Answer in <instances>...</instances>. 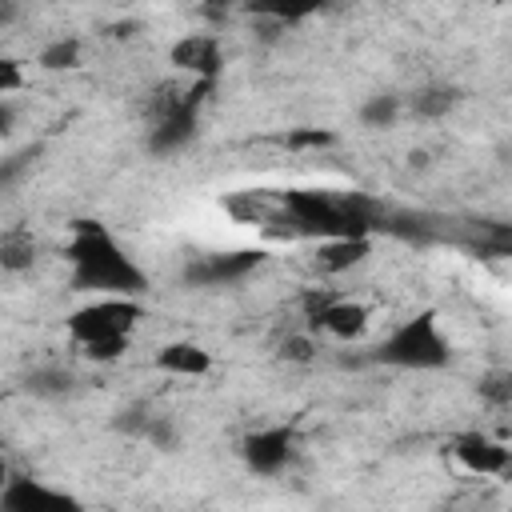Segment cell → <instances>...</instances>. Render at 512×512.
<instances>
[{
  "label": "cell",
  "instance_id": "2e32d148",
  "mask_svg": "<svg viewBox=\"0 0 512 512\" xmlns=\"http://www.w3.org/2000/svg\"><path fill=\"white\" fill-rule=\"evenodd\" d=\"M400 112H404V100L396 92H376V96H368L360 104V124H368V128H392L400 120Z\"/></svg>",
  "mask_w": 512,
  "mask_h": 512
},
{
  "label": "cell",
  "instance_id": "3957f363",
  "mask_svg": "<svg viewBox=\"0 0 512 512\" xmlns=\"http://www.w3.org/2000/svg\"><path fill=\"white\" fill-rule=\"evenodd\" d=\"M376 360L392 364V368H408V372H432V368H444L452 360V344H448L436 312H420V316L396 324L380 340Z\"/></svg>",
  "mask_w": 512,
  "mask_h": 512
},
{
  "label": "cell",
  "instance_id": "44dd1931",
  "mask_svg": "<svg viewBox=\"0 0 512 512\" xmlns=\"http://www.w3.org/2000/svg\"><path fill=\"white\" fill-rule=\"evenodd\" d=\"M12 120H16L12 104H8V100H0V136H8V132H12Z\"/></svg>",
  "mask_w": 512,
  "mask_h": 512
},
{
  "label": "cell",
  "instance_id": "8fae6325",
  "mask_svg": "<svg viewBox=\"0 0 512 512\" xmlns=\"http://www.w3.org/2000/svg\"><path fill=\"white\" fill-rule=\"evenodd\" d=\"M368 252H372V236H328V240H316L312 264L324 276H344L356 264H364Z\"/></svg>",
  "mask_w": 512,
  "mask_h": 512
},
{
  "label": "cell",
  "instance_id": "52a82bcc",
  "mask_svg": "<svg viewBox=\"0 0 512 512\" xmlns=\"http://www.w3.org/2000/svg\"><path fill=\"white\" fill-rule=\"evenodd\" d=\"M196 108H200V96L184 92L180 100H168L152 124V136H148V148L168 156V152H180L192 136H196Z\"/></svg>",
  "mask_w": 512,
  "mask_h": 512
},
{
  "label": "cell",
  "instance_id": "30bf717a",
  "mask_svg": "<svg viewBox=\"0 0 512 512\" xmlns=\"http://www.w3.org/2000/svg\"><path fill=\"white\" fill-rule=\"evenodd\" d=\"M260 260H264V252H256V248L216 252V256H204L196 268H188V280H192V284H236V280H244L248 272H256Z\"/></svg>",
  "mask_w": 512,
  "mask_h": 512
},
{
  "label": "cell",
  "instance_id": "9a60e30c",
  "mask_svg": "<svg viewBox=\"0 0 512 512\" xmlns=\"http://www.w3.org/2000/svg\"><path fill=\"white\" fill-rule=\"evenodd\" d=\"M80 52H84V44L76 40V36H56V40H48L44 48H40V68L44 72H68V68H76L80 64Z\"/></svg>",
  "mask_w": 512,
  "mask_h": 512
},
{
  "label": "cell",
  "instance_id": "6da1fadb",
  "mask_svg": "<svg viewBox=\"0 0 512 512\" xmlns=\"http://www.w3.org/2000/svg\"><path fill=\"white\" fill-rule=\"evenodd\" d=\"M64 260L72 268V288L92 296H132L148 288L144 268L120 248V240L100 220H76L64 244Z\"/></svg>",
  "mask_w": 512,
  "mask_h": 512
},
{
  "label": "cell",
  "instance_id": "ac0fdd59",
  "mask_svg": "<svg viewBox=\"0 0 512 512\" xmlns=\"http://www.w3.org/2000/svg\"><path fill=\"white\" fill-rule=\"evenodd\" d=\"M316 352H320V348H316V336H312V332H292V336L280 344V356H284V360H296V364H308Z\"/></svg>",
  "mask_w": 512,
  "mask_h": 512
},
{
  "label": "cell",
  "instance_id": "ffe728a7",
  "mask_svg": "<svg viewBox=\"0 0 512 512\" xmlns=\"http://www.w3.org/2000/svg\"><path fill=\"white\" fill-rule=\"evenodd\" d=\"M20 20V4L16 0H0V28H12Z\"/></svg>",
  "mask_w": 512,
  "mask_h": 512
},
{
  "label": "cell",
  "instance_id": "277c9868",
  "mask_svg": "<svg viewBox=\"0 0 512 512\" xmlns=\"http://www.w3.org/2000/svg\"><path fill=\"white\" fill-rule=\"evenodd\" d=\"M292 444H296V432L288 424H264V428H252L240 440V456H244L248 472L280 476L288 468V460H292Z\"/></svg>",
  "mask_w": 512,
  "mask_h": 512
},
{
  "label": "cell",
  "instance_id": "4fadbf2b",
  "mask_svg": "<svg viewBox=\"0 0 512 512\" xmlns=\"http://www.w3.org/2000/svg\"><path fill=\"white\" fill-rule=\"evenodd\" d=\"M404 108L412 116H420V120H444L456 108V88H448V84H424V88H416L408 96Z\"/></svg>",
  "mask_w": 512,
  "mask_h": 512
},
{
  "label": "cell",
  "instance_id": "5bb4252c",
  "mask_svg": "<svg viewBox=\"0 0 512 512\" xmlns=\"http://www.w3.org/2000/svg\"><path fill=\"white\" fill-rule=\"evenodd\" d=\"M36 264V240L28 232H8L0 240V272H28Z\"/></svg>",
  "mask_w": 512,
  "mask_h": 512
},
{
  "label": "cell",
  "instance_id": "d6986e66",
  "mask_svg": "<svg viewBox=\"0 0 512 512\" xmlns=\"http://www.w3.org/2000/svg\"><path fill=\"white\" fill-rule=\"evenodd\" d=\"M20 88H24V64L12 56H0V100H8Z\"/></svg>",
  "mask_w": 512,
  "mask_h": 512
},
{
  "label": "cell",
  "instance_id": "7c38bea8",
  "mask_svg": "<svg viewBox=\"0 0 512 512\" xmlns=\"http://www.w3.org/2000/svg\"><path fill=\"white\" fill-rule=\"evenodd\" d=\"M212 364H216L212 352H208L204 344H196V340H172V344H164V348L156 352V368L168 372V376H184V380L208 376Z\"/></svg>",
  "mask_w": 512,
  "mask_h": 512
},
{
  "label": "cell",
  "instance_id": "5b68a950",
  "mask_svg": "<svg viewBox=\"0 0 512 512\" xmlns=\"http://www.w3.org/2000/svg\"><path fill=\"white\" fill-rule=\"evenodd\" d=\"M168 64L184 76H192L196 84H212L216 72L224 68V48L216 32H184L172 40L168 48Z\"/></svg>",
  "mask_w": 512,
  "mask_h": 512
},
{
  "label": "cell",
  "instance_id": "ba28073f",
  "mask_svg": "<svg viewBox=\"0 0 512 512\" xmlns=\"http://www.w3.org/2000/svg\"><path fill=\"white\" fill-rule=\"evenodd\" d=\"M452 456L472 476H504L508 464H512V448L500 436H488V432H464V436H456Z\"/></svg>",
  "mask_w": 512,
  "mask_h": 512
},
{
  "label": "cell",
  "instance_id": "8992f818",
  "mask_svg": "<svg viewBox=\"0 0 512 512\" xmlns=\"http://www.w3.org/2000/svg\"><path fill=\"white\" fill-rule=\"evenodd\" d=\"M0 512H84V504L72 492L52 488L44 480L12 476L0 492Z\"/></svg>",
  "mask_w": 512,
  "mask_h": 512
},
{
  "label": "cell",
  "instance_id": "9c48e42d",
  "mask_svg": "<svg viewBox=\"0 0 512 512\" xmlns=\"http://www.w3.org/2000/svg\"><path fill=\"white\" fill-rule=\"evenodd\" d=\"M312 332H324L332 340H360L368 332V308L360 300H324L312 308Z\"/></svg>",
  "mask_w": 512,
  "mask_h": 512
},
{
  "label": "cell",
  "instance_id": "7402d4cb",
  "mask_svg": "<svg viewBox=\"0 0 512 512\" xmlns=\"http://www.w3.org/2000/svg\"><path fill=\"white\" fill-rule=\"evenodd\" d=\"M8 480H12V468H8V460L0 456V492H4V484H8Z\"/></svg>",
  "mask_w": 512,
  "mask_h": 512
},
{
  "label": "cell",
  "instance_id": "e0dca14e",
  "mask_svg": "<svg viewBox=\"0 0 512 512\" xmlns=\"http://www.w3.org/2000/svg\"><path fill=\"white\" fill-rule=\"evenodd\" d=\"M72 372L68 368H36L32 376H28V388L36 392V396H68L72 392Z\"/></svg>",
  "mask_w": 512,
  "mask_h": 512
},
{
  "label": "cell",
  "instance_id": "7a4b0ae2",
  "mask_svg": "<svg viewBox=\"0 0 512 512\" xmlns=\"http://www.w3.org/2000/svg\"><path fill=\"white\" fill-rule=\"evenodd\" d=\"M140 320H144L140 300H132V296H92L88 304L68 312L64 328L88 360L112 364L132 348V328Z\"/></svg>",
  "mask_w": 512,
  "mask_h": 512
}]
</instances>
